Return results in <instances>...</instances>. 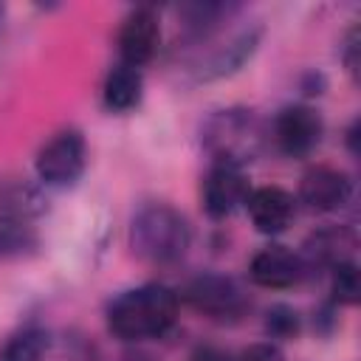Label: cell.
<instances>
[{"mask_svg":"<svg viewBox=\"0 0 361 361\" xmlns=\"http://www.w3.org/2000/svg\"><path fill=\"white\" fill-rule=\"evenodd\" d=\"M180 313V296L164 282H144L116 293L107 302L104 322L113 338L124 344L155 341L172 333Z\"/></svg>","mask_w":361,"mask_h":361,"instance_id":"1","label":"cell"},{"mask_svg":"<svg viewBox=\"0 0 361 361\" xmlns=\"http://www.w3.org/2000/svg\"><path fill=\"white\" fill-rule=\"evenodd\" d=\"M330 274V305L333 307H355L361 299V276L355 259H344Z\"/></svg>","mask_w":361,"mask_h":361,"instance_id":"18","label":"cell"},{"mask_svg":"<svg viewBox=\"0 0 361 361\" xmlns=\"http://www.w3.org/2000/svg\"><path fill=\"white\" fill-rule=\"evenodd\" d=\"M175 11H178L183 37L189 42H206L228 23L231 14L240 11V6H234V3H183Z\"/></svg>","mask_w":361,"mask_h":361,"instance_id":"15","label":"cell"},{"mask_svg":"<svg viewBox=\"0 0 361 361\" xmlns=\"http://www.w3.org/2000/svg\"><path fill=\"white\" fill-rule=\"evenodd\" d=\"M48 347H51V333L39 324H25L3 341L0 361H42Z\"/></svg>","mask_w":361,"mask_h":361,"instance_id":"17","label":"cell"},{"mask_svg":"<svg viewBox=\"0 0 361 361\" xmlns=\"http://www.w3.org/2000/svg\"><path fill=\"white\" fill-rule=\"evenodd\" d=\"M118 62L130 68H144L155 59L161 48V17L152 6H135L124 14L116 34Z\"/></svg>","mask_w":361,"mask_h":361,"instance_id":"7","label":"cell"},{"mask_svg":"<svg viewBox=\"0 0 361 361\" xmlns=\"http://www.w3.org/2000/svg\"><path fill=\"white\" fill-rule=\"evenodd\" d=\"M251 183L245 169L231 164H212L200 183V203L209 220H228L234 212L245 209Z\"/></svg>","mask_w":361,"mask_h":361,"instance_id":"8","label":"cell"},{"mask_svg":"<svg viewBox=\"0 0 361 361\" xmlns=\"http://www.w3.org/2000/svg\"><path fill=\"white\" fill-rule=\"evenodd\" d=\"M305 276H307V271H305L299 251H293L282 243L262 245L248 262V279L265 290H288V288L299 285Z\"/></svg>","mask_w":361,"mask_h":361,"instance_id":"11","label":"cell"},{"mask_svg":"<svg viewBox=\"0 0 361 361\" xmlns=\"http://www.w3.org/2000/svg\"><path fill=\"white\" fill-rule=\"evenodd\" d=\"M180 299H186L197 313L212 322H240L251 307V296L245 293V288L234 276L217 271L192 276L183 285Z\"/></svg>","mask_w":361,"mask_h":361,"instance_id":"5","label":"cell"},{"mask_svg":"<svg viewBox=\"0 0 361 361\" xmlns=\"http://www.w3.org/2000/svg\"><path fill=\"white\" fill-rule=\"evenodd\" d=\"M200 144L212 164H231L245 169L262 149V127L248 107H223L200 124Z\"/></svg>","mask_w":361,"mask_h":361,"instance_id":"3","label":"cell"},{"mask_svg":"<svg viewBox=\"0 0 361 361\" xmlns=\"http://www.w3.org/2000/svg\"><path fill=\"white\" fill-rule=\"evenodd\" d=\"M189 361H234V358L226 350H220V347H197L189 355Z\"/></svg>","mask_w":361,"mask_h":361,"instance_id":"22","label":"cell"},{"mask_svg":"<svg viewBox=\"0 0 361 361\" xmlns=\"http://www.w3.org/2000/svg\"><path fill=\"white\" fill-rule=\"evenodd\" d=\"M245 212L251 226L265 234V237H276L282 231H288V226L296 217V197L282 189V186H257L248 192L245 200Z\"/></svg>","mask_w":361,"mask_h":361,"instance_id":"12","label":"cell"},{"mask_svg":"<svg viewBox=\"0 0 361 361\" xmlns=\"http://www.w3.org/2000/svg\"><path fill=\"white\" fill-rule=\"evenodd\" d=\"M353 245H355V237L347 226H322L305 240L299 257H302L307 274L310 271H330L338 262L353 259L350 257Z\"/></svg>","mask_w":361,"mask_h":361,"instance_id":"13","label":"cell"},{"mask_svg":"<svg viewBox=\"0 0 361 361\" xmlns=\"http://www.w3.org/2000/svg\"><path fill=\"white\" fill-rule=\"evenodd\" d=\"M353 200V180L344 169L330 164H316L299 178L296 203H302L307 212L330 214L344 209Z\"/></svg>","mask_w":361,"mask_h":361,"instance_id":"9","label":"cell"},{"mask_svg":"<svg viewBox=\"0 0 361 361\" xmlns=\"http://www.w3.org/2000/svg\"><path fill=\"white\" fill-rule=\"evenodd\" d=\"M234 361H282V353L274 341H259V344H251L248 350H243V355Z\"/></svg>","mask_w":361,"mask_h":361,"instance_id":"21","label":"cell"},{"mask_svg":"<svg viewBox=\"0 0 361 361\" xmlns=\"http://www.w3.org/2000/svg\"><path fill=\"white\" fill-rule=\"evenodd\" d=\"M324 85H327V79H324L322 73H316V71H307V73L302 76V90H305L307 96L324 93Z\"/></svg>","mask_w":361,"mask_h":361,"instance_id":"23","label":"cell"},{"mask_svg":"<svg viewBox=\"0 0 361 361\" xmlns=\"http://www.w3.org/2000/svg\"><path fill=\"white\" fill-rule=\"evenodd\" d=\"M259 42H262V28L259 25L240 28L237 34H231L226 42L214 45L206 56H200L192 65L195 82H214V79H226V76L237 73L257 54Z\"/></svg>","mask_w":361,"mask_h":361,"instance_id":"10","label":"cell"},{"mask_svg":"<svg viewBox=\"0 0 361 361\" xmlns=\"http://www.w3.org/2000/svg\"><path fill=\"white\" fill-rule=\"evenodd\" d=\"M0 23H3V6H0Z\"/></svg>","mask_w":361,"mask_h":361,"instance_id":"26","label":"cell"},{"mask_svg":"<svg viewBox=\"0 0 361 361\" xmlns=\"http://www.w3.org/2000/svg\"><path fill=\"white\" fill-rule=\"evenodd\" d=\"M144 99V73L124 62H116L102 82V104L107 113H130Z\"/></svg>","mask_w":361,"mask_h":361,"instance_id":"14","label":"cell"},{"mask_svg":"<svg viewBox=\"0 0 361 361\" xmlns=\"http://www.w3.org/2000/svg\"><path fill=\"white\" fill-rule=\"evenodd\" d=\"M48 212V197L25 180H0V223H31Z\"/></svg>","mask_w":361,"mask_h":361,"instance_id":"16","label":"cell"},{"mask_svg":"<svg viewBox=\"0 0 361 361\" xmlns=\"http://www.w3.org/2000/svg\"><path fill=\"white\" fill-rule=\"evenodd\" d=\"M344 141H347V149H350V155H358V118H355V121H350Z\"/></svg>","mask_w":361,"mask_h":361,"instance_id":"24","label":"cell"},{"mask_svg":"<svg viewBox=\"0 0 361 361\" xmlns=\"http://www.w3.org/2000/svg\"><path fill=\"white\" fill-rule=\"evenodd\" d=\"M302 333V316L290 305H271L265 313V336L268 341H290Z\"/></svg>","mask_w":361,"mask_h":361,"instance_id":"19","label":"cell"},{"mask_svg":"<svg viewBox=\"0 0 361 361\" xmlns=\"http://www.w3.org/2000/svg\"><path fill=\"white\" fill-rule=\"evenodd\" d=\"M358 51H361V37H358V25H353L341 39V62L353 79H358Z\"/></svg>","mask_w":361,"mask_h":361,"instance_id":"20","label":"cell"},{"mask_svg":"<svg viewBox=\"0 0 361 361\" xmlns=\"http://www.w3.org/2000/svg\"><path fill=\"white\" fill-rule=\"evenodd\" d=\"M87 169V141L79 130L68 127L54 133L34 158L37 180L48 189H71Z\"/></svg>","mask_w":361,"mask_h":361,"instance_id":"4","label":"cell"},{"mask_svg":"<svg viewBox=\"0 0 361 361\" xmlns=\"http://www.w3.org/2000/svg\"><path fill=\"white\" fill-rule=\"evenodd\" d=\"M322 135H324V118L316 107H310L305 102L285 104L271 121L274 147L285 158H293V161L313 155L316 147L322 144Z\"/></svg>","mask_w":361,"mask_h":361,"instance_id":"6","label":"cell"},{"mask_svg":"<svg viewBox=\"0 0 361 361\" xmlns=\"http://www.w3.org/2000/svg\"><path fill=\"white\" fill-rule=\"evenodd\" d=\"M124 361H149L147 355H130V358H124Z\"/></svg>","mask_w":361,"mask_h":361,"instance_id":"25","label":"cell"},{"mask_svg":"<svg viewBox=\"0 0 361 361\" xmlns=\"http://www.w3.org/2000/svg\"><path fill=\"white\" fill-rule=\"evenodd\" d=\"M127 245L135 259L166 268L178 265L192 248V226L180 209L164 200H149L135 209L127 228Z\"/></svg>","mask_w":361,"mask_h":361,"instance_id":"2","label":"cell"}]
</instances>
